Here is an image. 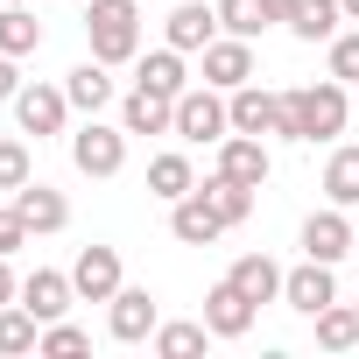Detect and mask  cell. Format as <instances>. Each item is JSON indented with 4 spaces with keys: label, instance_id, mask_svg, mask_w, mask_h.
Here are the masks:
<instances>
[{
    "label": "cell",
    "instance_id": "cell-2",
    "mask_svg": "<svg viewBox=\"0 0 359 359\" xmlns=\"http://www.w3.org/2000/svg\"><path fill=\"white\" fill-rule=\"evenodd\" d=\"M85 36H92L99 64H127L141 50V8H134V0H92V8H85Z\"/></svg>",
    "mask_w": 359,
    "mask_h": 359
},
{
    "label": "cell",
    "instance_id": "cell-31",
    "mask_svg": "<svg viewBox=\"0 0 359 359\" xmlns=\"http://www.w3.org/2000/svg\"><path fill=\"white\" fill-rule=\"evenodd\" d=\"M22 184H29V148L0 141V191H22Z\"/></svg>",
    "mask_w": 359,
    "mask_h": 359
},
{
    "label": "cell",
    "instance_id": "cell-3",
    "mask_svg": "<svg viewBox=\"0 0 359 359\" xmlns=\"http://www.w3.org/2000/svg\"><path fill=\"white\" fill-rule=\"evenodd\" d=\"M226 127H233V106L219 99V85L176 99V134H184V141H226Z\"/></svg>",
    "mask_w": 359,
    "mask_h": 359
},
{
    "label": "cell",
    "instance_id": "cell-19",
    "mask_svg": "<svg viewBox=\"0 0 359 359\" xmlns=\"http://www.w3.org/2000/svg\"><path fill=\"white\" fill-rule=\"evenodd\" d=\"M219 29V8H205V0H184V8L169 15V50H205Z\"/></svg>",
    "mask_w": 359,
    "mask_h": 359
},
{
    "label": "cell",
    "instance_id": "cell-17",
    "mask_svg": "<svg viewBox=\"0 0 359 359\" xmlns=\"http://www.w3.org/2000/svg\"><path fill=\"white\" fill-rule=\"evenodd\" d=\"M120 120H127V134H162V127H176V99H162V92L134 85V99L120 106Z\"/></svg>",
    "mask_w": 359,
    "mask_h": 359
},
{
    "label": "cell",
    "instance_id": "cell-33",
    "mask_svg": "<svg viewBox=\"0 0 359 359\" xmlns=\"http://www.w3.org/2000/svg\"><path fill=\"white\" fill-rule=\"evenodd\" d=\"M331 78H359V36H331Z\"/></svg>",
    "mask_w": 359,
    "mask_h": 359
},
{
    "label": "cell",
    "instance_id": "cell-24",
    "mask_svg": "<svg viewBox=\"0 0 359 359\" xmlns=\"http://www.w3.org/2000/svg\"><path fill=\"white\" fill-rule=\"evenodd\" d=\"M198 198H205V205H212L226 226H240V219L254 212V184H233V176H212V184H205Z\"/></svg>",
    "mask_w": 359,
    "mask_h": 359
},
{
    "label": "cell",
    "instance_id": "cell-11",
    "mask_svg": "<svg viewBox=\"0 0 359 359\" xmlns=\"http://www.w3.org/2000/svg\"><path fill=\"white\" fill-rule=\"evenodd\" d=\"M205 324H212V338H247L254 331V296H240L233 282H219L205 296Z\"/></svg>",
    "mask_w": 359,
    "mask_h": 359
},
{
    "label": "cell",
    "instance_id": "cell-16",
    "mask_svg": "<svg viewBox=\"0 0 359 359\" xmlns=\"http://www.w3.org/2000/svg\"><path fill=\"white\" fill-rule=\"evenodd\" d=\"M106 324H113V338H120V345H141V338L155 331V296H148V289H120Z\"/></svg>",
    "mask_w": 359,
    "mask_h": 359
},
{
    "label": "cell",
    "instance_id": "cell-29",
    "mask_svg": "<svg viewBox=\"0 0 359 359\" xmlns=\"http://www.w3.org/2000/svg\"><path fill=\"white\" fill-rule=\"evenodd\" d=\"M268 22H275L268 0H219V29H233V36H247V43H254Z\"/></svg>",
    "mask_w": 359,
    "mask_h": 359
},
{
    "label": "cell",
    "instance_id": "cell-35",
    "mask_svg": "<svg viewBox=\"0 0 359 359\" xmlns=\"http://www.w3.org/2000/svg\"><path fill=\"white\" fill-rule=\"evenodd\" d=\"M22 85H15V57H0V99H15Z\"/></svg>",
    "mask_w": 359,
    "mask_h": 359
},
{
    "label": "cell",
    "instance_id": "cell-32",
    "mask_svg": "<svg viewBox=\"0 0 359 359\" xmlns=\"http://www.w3.org/2000/svg\"><path fill=\"white\" fill-rule=\"evenodd\" d=\"M85 345H92V338H85L78 324H64V317L43 331V352H57V359H71V352H85Z\"/></svg>",
    "mask_w": 359,
    "mask_h": 359
},
{
    "label": "cell",
    "instance_id": "cell-7",
    "mask_svg": "<svg viewBox=\"0 0 359 359\" xmlns=\"http://www.w3.org/2000/svg\"><path fill=\"white\" fill-rule=\"evenodd\" d=\"M303 254H310V261H345V254H352V219H345V205L303 219Z\"/></svg>",
    "mask_w": 359,
    "mask_h": 359
},
{
    "label": "cell",
    "instance_id": "cell-27",
    "mask_svg": "<svg viewBox=\"0 0 359 359\" xmlns=\"http://www.w3.org/2000/svg\"><path fill=\"white\" fill-rule=\"evenodd\" d=\"M148 191L169 198V205L191 198V191H198V184H191V162H184V155H155V162H148Z\"/></svg>",
    "mask_w": 359,
    "mask_h": 359
},
{
    "label": "cell",
    "instance_id": "cell-6",
    "mask_svg": "<svg viewBox=\"0 0 359 359\" xmlns=\"http://www.w3.org/2000/svg\"><path fill=\"white\" fill-rule=\"evenodd\" d=\"M15 113H22V134H64L71 92H57V85H22V92H15Z\"/></svg>",
    "mask_w": 359,
    "mask_h": 359
},
{
    "label": "cell",
    "instance_id": "cell-23",
    "mask_svg": "<svg viewBox=\"0 0 359 359\" xmlns=\"http://www.w3.org/2000/svg\"><path fill=\"white\" fill-rule=\"evenodd\" d=\"M36 324H43V317H36L29 303H0V352H36V345H43Z\"/></svg>",
    "mask_w": 359,
    "mask_h": 359
},
{
    "label": "cell",
    "instance_id": "cell-25",
    "mask_svg": "<svg viewBox=\"0 0 359 359\" xmlns=\"http://www.w3.org/2000/svg\"><path fill=\"white\" fill-rule=\"evenodd\" d=\"M64 92H71V106H78V113H99V106L113 99V78H106V64L92 57V64H78V71H71V85H64Z\"/></svg>",
    "mask_w": 359,
    "mask_h": 359
},
{
    "label": "cell",
    "instance_id": "cell-12",
    "mask_svg": "<svg viewBox=\"0 0 359 359\" xmlns=\"http://www.w3.org/2000/svg\"><path fill=\"white\" fill-rule=\"evenodd\" d=\"M169 233L184 240V247H212V240L226 233V219H219V212H212V205L191 191V198H176V212H169Z\"/></svg>",
    "mask_w": 359,
    "mask_h": 359
},
{
    "label": "cell",
    "instance_id": "cell-20",
    "mask_svg": "<svg viewBox=\"0 0 359 359\" xmlns=\"http://www.w3.org/2000/svg\"><path fill=\"white\" fill-rule=\"evenodd\" d=\"M29 50H43V22L29 15V0H15L0 15V57H29Z\"/></svg>",
    "mask_w": 359,
    "mask_h": 359
},
{
    "label": "cell",
    "instance_id": "cell-34",
    "mask_svg": "<svg viewBox=\"0 0 359 359\" xmlns=\"http://www.w3.org/2000/svg\"><path fill=\"white\" fill-rule=\"evenodd\" d=\"M22 240H29V219H22L15 205H0V254H15Z\"/></svg>",
    "mask_w": 359,
    "mask_h": 359
},
{
    "label": "cell",
    "instance_id": "cell-4",
    "mask_svg": "<svg viewBox=\"0 0 359 359\" xmlns=\"http://www.w3.org/2000/svg\"><path fill=\"white\" fill-rule=\"evenodd\" d=\"M71 162L85 169V176H120V162H127V127L113 134V127H78L71 134Z\"/></svg>",
    "mask_w": 359,
    "mask_h": 359
},
{
    "label": "cell",
    "instance_id": "cell-14",
    "mask_svg": "<svg viewBox=\"0 0 359 359\" xmlns=\"http://www.w3.org/2000/svg\"><path fill=\"white\" fill-rule=\"evenodd\" d=\"M15 212L29 219V233H64V219H71L64 191H50V184H22L15 191Z\"/></svg>",
    "mask_w": 359,
    "mask_h": 359
},
{
    "label": "cell",
    "instance_id": "cell-22",
    "mask_svg": "<svg viewBox=\"0 0 359 359\" xmlns=\"http://www.w3.org/2000/svg\"><path fill=\"white\" fill-rule=\"evenodd\" d=\"M338 22H345L338 0H296V15H289V29H296L303 43H331V36H338Z\"/></svg>",
    "mask_w": 359,
    "mask_h": 359
},
{
    "label": "cell",
    "instance_id": "cell-30",
    "mask_svg": "<svg viewBox=\"0 0 359 359\" xmlns=\"http://www.w3.org/2000/svg\"><path fill=\"white\" fill-rule=\"evenodd\" d=\"M205 338H212V324H162L155 331V352L162 359H191V352H205Z\"/></svg>",
    "mask_w": 359,
    "mask_h": 359
},
{
    "label": "cell",
    "instance_id": "cell-15",
    "mask_svg": "<svg viewBox=\"0 0 359 359\" xmlns=\"http://www.w3.org/2000/svg\"><path fill=\"white\" fill-rule=\"evenodd\" d=\"M71 296H78V289H71V275H57V268H36V275L22 282V303H29L43 324H57V317L71 310Z\"/></svg>",
    "mask_w": 359,
    "mask_h": 359
},
{
    "label": "cell",
    "instance_id": "cell-18",
    "mask_svg": "<svg viewBox=\"0 0 359 359\" xmlns=\"http://www.w3.org/2000/svg\"><path fill=\"white\" fill-rule=\"evenodd\" d=\"M226 282H233L240 296H254V303H275V296H282V268H275L268 254H240Z\"/></svg>",
    "mask_w": 359,
    "mask_h": 359
},
{
    "label": "cell",
    "instance_id": "cell-37",
    "mask_svg": "<svg viewBox=\"0 0 359 359\" xmlns=\"http://www.w3.org/2000/svg\"><path fill=\"white\" fill-rule=\"evenodd\" d=\"M268 15H275V22H289V15H296V0H268Z\"/></svg>",
    "mask_w": 359,
    "mask_h": 359
},
{
    "label": "cell",
    "instance_id": "cell-9",
    "mask_svg": "<svg viewBox=\"0 0 359 359\" xmlns=\"http://www.w3.org/2000/svg\"><path fill=\"white\" fill-rule=\"evenodd\" d=\"M282 296L303 310V317H317L324 303H338V282H331V261H303V268H289L282 275Z\"/></svg>",
    "mask_w": 359,
    "mask_h": 359
},
{
    "label": "cell",
    "instance_id": "cell-26",
    "mask_svg": "<svg viewBox=\"0 0 359 359\" xmlns=\"http://www.w3.org/2000/svg\"><path fill=\"white\" fill-rule=\"evenodd\" d=\"M317 345L352 352V345H359V303H352V310H345V303H324V310H317Z\"/></svg>",
    "mask_w": 359,
    "mask_h": 359
},
{
    "label": "cell",
    "instance_id": "cell-5",
    "mask_svg": "<svg viewBox=\"0 0 359 359\" xmlns=\"http://www.w3.org/2000/svg\"><path fill=\"white\" fill-rule=\"evenodd\" d=\"M254 78V50H247V36H212L205 43V85H219V92H240Z\"/></svg>",
    "mask_w": 359,
    "mask_h": 359
},
{
    "label": "cell",
    "instance_id": "cell-13",
    "mask_svg": "<svg viewBox=\"0 0 359 359\" xmlns=\"http://www.w3.org/2000/svg\"><path fill=\"white\" fill-rule=\"evenodd\" d=\"M233 127L240 134H282V99L261 92V85H240L233 92Z\"/></svg>",
    "mask_w": 359,
    "mask_h": 359
},
{
    "label": "cell",
    "instance_id": "cell-10",
    "mask_svg": "<svg viewBox=\"0 0 359 359\" xmlns=\"http://www.w3.org/2000/svg\"><path fill=\"white\" fill-rule=\"evenodd\" d=\"M219 176H233V184H268V148H261V134H226L219 141Z\"/></svg>",
    "mask_w": 359,
    "mask_h": 359
},
{
    "label": "cell",
    "instance_id": "cell-21",
    "mask_svg": "<svg viewBox=\"0 0 359 359\" xmlns=\"http://www.w3.org/2000/svg\"><path fill=\"white\" fill-rule=\"evenodd\" d=\"M141 85L162 92V99H184V92H191V78H184V50H155V57H141Z\"/></svg>",
    "mask_w": 359,
    "mask_h": 359
},
{
    "label": "cell",
    "instance_id": "cell-1",
    "mask_svg": "<svg viewBox=\"0 0 359 359\" xmlns=\"http://www.w3.org/2000/svg\"><path fill=\"white\" fill-rule=\"evenodd\" d=\"M282 134L289 141H331V134H345V92L338 85L282 92Z\"/></svg>",
    "mask_w": 359,
    "mask_h": 359
},
{
    "label": "cell",
    "instance_id": "cell-38",
    "mask_svg": "<svg viewBox=\"0 0 359 359\" xmlns=\"http://www.w3.org/2000/svg\"><path fill=\"white\" fill-rule=\"evenodd\" d=\"M338 8H345V22H359V0H338Z\"/></svg>",
    "mask_w": 359,
    "mask_h": 359
},
{
    "label": "cell",
    "instance_id": "cell-28",
    "mask_svg": "<svg viewBox=\"0 0 359 359\" xmlns=\"http://www.w3.org/2000/svg\"><path fill=\"white\" fill-rule=\"evenodd\" d=\"M324 191H331V205H359V148H338L324 162Z\"/></svg>",
    "mask_w": 359,
    "mask_h": 359
},
{
    "label": "cell",
    "instance_id": "cell-8",
    "mask_svg": "<svg viewBox=\"0 0 359 359\" xmlns=\"http://www.w3.org/2000/svg\"><path fill=\"white\" fill-rule=\"evenodd\" d=\"M71 289H78L85 303H113V296H120V254H113V247H85L78 268H71Z\"/></svg>",
    "mask_w": 359,
    "mask_h": 359
},
{
    "label": "cell",
    "instance_id": "cell-36",
    "mask_svg": "<svg viewBox=\"0 0 359 359\" xmlns=\"http://www.w3.org/2000/svg\"><path fill=\"white\" fill-rule=\"evenodd\" d=\"M22 289H15V275H8V254H0V303H15Z\"/></svg>",
    "mask_w": 359,
    "mask_h": 359
}]
</instances>
